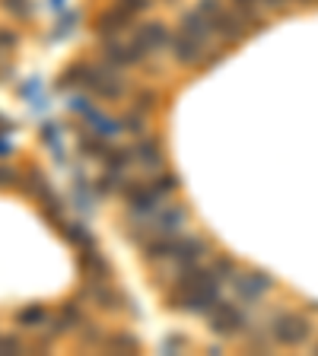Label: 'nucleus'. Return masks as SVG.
I'll list each match as a JSON object with an SVG mask.
<instances>
[{"instance_id": "nucleus-2", "label": "nucleus", "mask_w": 318, "mask_h": 356, "mask_svg": "<svg viewBox=\"0 0 318 356\" xmlns=\"http://www.w3.org/2000/svg\"><path fill=\"white\" fill-rule=\"evenodd\" d=\"M122 197L124 204H128V210L134 213L137 220H150L153 213L162 207V191L156 188L153 182H140V178H131V182L122 185Z\"/></svg>"}, {"instance_id": "nucleus-32", "label": "nucleus", "mask_w": 318, "mask_h": 356, "mask_svg": "<svg viewBox=\"0 0 318 356\" xmlns=\"http://www.w3.org/2000/svg\"><path fill=\"white\" fill-rule=\"evenodd\" d=\"M144 118H147V115H140V112H134V108H131V115H122V118H118V124H122V130H128V134L140 137V134L147 130Z\"/></svg>"}, {"instance_id": "nucleus-8", "label": "nucleus", "mask_w": 318, "mask_h": 356, "mask_svg": "<svg viewBox=\"0 0 318 356\" xmlns=\"http://www.w3.org/2000/svg\"><path fill=\"white\" fill-rule=\"evenodd\" d=\"M76 271L83 280H112V267L102 258V251L96 245H86V248H76Z\"/></svg>"}, {"instance_id": "nucleus-5", "label": "nucleus", "mask_w": 318, "mask_h": 356, "mask_svg": "<svg viewBox=\"0 0 318 356\" xmlns=\"http://www.w3.org/2000/svg\"><path fill=\"white\" fill-rule=\"evenodd\" d=\"M147 48L137 45V42H131V45H122L118 38H112V42H102V61L112 64V67L124 70V67H137V64L147 61Z\"/></svg>"}, {"instance_id": "nucleus-24", "label": "nucleus", "mask_w": 318, "mask_h": 356, "mask_svg": "<svg viewBox=\"0 0 318 356\" xmlns=\"http://www.w3.org/2000/svg\"><path fill=\"white\" fill-rule=\"evenodd\" d=\"M102 350H106V353H137V350H140V344H137L128 331H115V334H108V337H106Z\"/></svg>"}, {"instance_id": "nucleus-31", "label": "nucleus", "mask_w": 318, "mask_h": 356, "mask_svg": "<svg viewBox=\"0 0 318 356\" xmlns=\"http://www.w3.org/2000/svg\"><path fill=\"white\" fill-rule=\"evenodd\" d=\"M0 10L16 19H29L32 16V0H0Z\"/></svg>"}, {"instance_id": "nucleus-12", "label": "nucleus", "mask_w": 318, "mask_h": 356, "mask_svg": "<svg viewBox=\"0 0 318 356\" xmlns=\"http://www.w3.org/2000/svg\"><path fill=\"white\" fill-rule=\"evenodd\" d=\"M207 248H210V245H207V239H201V235H178L172 261L178 264V271H182V267L197 264V261L207 255Z\"/></svg>"}, {"instance_id": "nucleus-4", "label": "nucleus", "mask_w": 318, "mask_h": 356, "mask_svg": "<svg viewBox=\"0 0 318 356\" xmlns=\"http://www.w3.org/2000/svg\"><path fill=\"white\" fill-rule=\"evenodd\" d=\"M207 325H210V331L217 334V337H239L242 334V328H245V315H242V309L239 305H233V303H223L220 299V305L207 315Z\"/></svg>"}, {"instance_id": "nucleus-13", "label": "nucleus", "mask_w": 318, "mask_h": 356, "mask_svg": "<svg viewBox=\"0 0 318 356\" xmlns=\"http://www.w3.org/2000/svg\"><path fill=\"white\" fill-rule=\"evenodd\" d=\"M185 220H188V210H185L182 204H172V207H159L156 213L150 217V229L153 232H162V235H178V229L185 226Z\"/></svg>"}, {"instance_id": "nucleus-40", "label": "nucleus", "mask_w": 318, "mask_h": 356, "mask_svg": "<svg viewBox=\"0 0 318 356\" xmlns=\"http://www.w3.org/2000/svg\"><path fill=\"white\" fill-rule=\"evenodd\" d=\"M76 19H80V16H76V13H67V16H64V19H61V26H58V29H54V38L67 35V32L74 29V23H76Z\"/></svg>"}, {"instance_id": "nucleus-7", "label": "nucleus", "mask_w": 318, "mask_h": 356, "mask_svg": "<svg viewBox=\"0 0 318 356\" xmlns=\"http://www.w3.org/2000/svg\"><path fill=\"white\" fill-rule=\"evenodd\" d=\"M131 26H134V13H128L124 7L115 3V7L102 10V13L96 16V26H92V29H96V35L102 38V42H112V38H118L124 29H131Z\"/></svg>"}, {"instance_id": "nucleus-17", "label": "nucleus", "mask_w": 318, "mask_h": 356, "mask_svg": "<svg viewBox=\"0 0 318 356\" xmlns=\"http://www.w3.org/2000/svg\"><path fill=\"white\" fill-rule=\"evenodd\" d=\"M131 150H134V160L144 169H150V172H159V169L166 166V153H162V144H159L156 137H144V140L137 146H131Z\"/></svg>"}, {"instance_id": "nucleus-30", "label": "nucleus", "mask_w": 318, "mask_h": 356, "mask_svg": "<svg viewBox=\"0 0 318 356\" xmlns=\"http://www.w3.org/2000/svg\"><path fill=\"white\" fill-rule=\"evenodd\" d=\"M233 3H235V13H239L245 23H249V29H261V26H265L261 19H258V13H255V3H258V0H233Z\"/></svg>"}, {"instance_id": "nucleus-42", "label": "nucleus", "mask_w": 318, "mask_h": 356, "mask_svg": "<svg viewBox=\"0 0 318 356\" xmlns=\"http://www.w3.org/2000/svg\"><path fill=\"white\" fill-rule=\"evenodd\" d=\"M54 3H61V0H54Z\"/></svg>"}, {"instance_id": "nucleus-20", "label": "nucleus", "mask_w": 318, "mask_h": 356, "mask_svg": "<svg viewBox=\"0 0 318 356\" xmlns=\"http://www.w3.org/2000/svg\"><path fill=\"white\" fill-rule=\"evenodd\" d=\"M48 315L42 305H26V309H19L13 315V321H16V328H26V331H35V328H45L48 325Z\"/></svg>"}, {"instance_id": "nucleus-41", "label": "nucleus", "mask_w": 318, "mask_h": 356, "mask_svg": "<svg viewBox=\"0 0 318 356\" xmlns=\"http://www.w3.org/2000/svg\"><path fill=\"white\" fill-rule=\"evenodd\" d=\"M10 153H13V146H10L7 140H0V160H3V156H10Z\"/></svg>"}, {"instance_id": "nucleus-23", "label": "nucleus", "mask_w": 318, "mask_h": 356, "mask_svg": "<svg viewBox=\"0 0 318 356\" xmlns=\"http://www.w3.org/2000/svg\"><path fill=\"white\" fill-rule=\"evenodd\" d=\"M48 188H51V185H48V178L42 175V169H29V175H26V178H19V191H23V194H29L32 201H38V197L45 194Z\"/></svg>"}, {"instance_id": "nucleus-29", "label": "nucleus", "mask_w": 318, "mask_h": 356, "mask_svg": "<svg viewBox=\"0 0 318 356\" xmlns=\"http://www.w3.org/2000/svg\"><path fill=\"white\" fill-rule=\"evenodd\" d=\"M210 271L217 273V280L220 283H226V280H235V273H239V264H235L229 255H223V258H217L210 264Z\"/></svg>"}, {"instance_id": "nucleus-27", "label": "nucleus", "mask_w": 318, "mask_h": 356, "mask_svg": "<svg viewBox=\"0 0 318 356\" xmlns=\"http://www.w3.org/2000/svg\"><path fill=\"white\" fill-rule=\"evenodd\" d=\"M131 108L140 115H150L159 108V92L156 90H137L134 99H131Z\"/></svg>"}, {"instance_id": "nucleus-18", "label": "nucleus", "mask_w": 318, "mask_h": 356, "mask_svg": "<svg viewBox=\"0 0 318 356\" xmlns=\"http://www.w3.org/2000/svg\"><path fill=\"white\" fill-rule=\"evenodd\" d=\"M213 32L223 38V42H239V38L249 32V23H245L239 13H229V10H220L213 16Z\"/></svg>"}, {"instance_id": "nucleus-25", "label": "nucleus", "mask_w": 318, "mask_h": 356, "mask_svg": "<svg viewBox=\"0 0 318 356\" xmlns=\"http://www.w3.org/2000/svg\"><path fill=\"white\" fill-rule=\"evenodd\" d=\"M134 160V150H122V146H108V153L102 156V169H112V172H128V162Z\"/></svg>"}, {"instance_id": "nucleus-34", "label": "nucleus", "mask_w": 318, "mask_h": 356, "mask_svg": "<svg viewBox=\"0 0 318 356\" xmlns=\"http://www.w3.org/2000/svg\"><path fill=\"white\" fill-rule=\"evenodd\" d=\"M26 350H29V347H26V344L23 341H19V337H10V334H0V353H26Z\"/></svg>"}, {"instance_id": "nucleus-1", "label": "nucleus", "mask_w": 318, "mask_h": 356, "mask_svg": "<svg viewBox=\"0 0 318 356\" xmlns=\"http://www.w3.org/2000/svg\"><path fill=\"white\" fill-rule=\"evenodd\" d=\"M58 86H80L86 90L92 99H102V102H118V99L128 96V83L122 80L118 67L112 64H90V61H80L74 67L64 70V76L58 80Z\"/></svg>"}, {"instance_id": "nucleus-16", "label": "nucleus", "mask_w": 318, "mask_h": 356, "mask_svg": "<svg viewBox=\"0 0 318 356\" xmlns=\"http://www.w3.org/2000/svg\"><path fill=\"white\" fill-rule=\"evenodd\" d=\"M178 32L197 38V42H204V45L210 42V35H217V32H213V19L204 16L201 10H188V13H182V19H178Z\"/></svg>"}, {"instance_id": "nucleus-26", "label": "nucleus", "mask_w": 318, "mask_h": 356, "mask_svg": "<svg viewBox=\"0 0 318 356\" xmlns=\"http://www.w3.org/2000/svg\"><path fill=\"white\" fill-rule=\"evenodd\" d=\"M76 337H80V344H83V347H90V350L99 347V350H102V344H106L108 334L102 331L99 325H92V321H83V325L76 328Z\"/></svg>"}, {"instance_id": "nucleus-35", "label": "nucleus", "mask_w": 318, "mask_h": 356, "mask_svg": "<svg viewBox=\"0 0 318 356\" xmlns=\"http://www.w3.org/2000/svg\"><path fill=\"white\" fill-rule=\"evenodd\" d=\"M188 347V337L185 334H169L166 341H162V353H182Z\"/></svg>"}, {"instance_id": "nucleus-37", "label": "nucleus", "mask_w": 318, "mask_h": 356, "mask_svg": "<svg viewBox=\"0 0 318 356\" xmlns=\"http://www.w3.org/2000/svg\"><path fill=\"white\" fill-rule=\"evenodd\" d=\"M115 3H118V7H124L128 10V13H144V10H150V3L153 0H115Z\"/></svg>"}, {"instance_id": "nucleus-36", "label": "nucleus", "mask_w": 318, "mask_h": 356, "mask_svg": "<svg viewBox=\"0 0 318 356\" xmlns=\"http://www.w3.org/2000/svg\"><path fill=\"white\" fill-rule=\"evenodd\" d=\"M16 45H19V35L13 29H7V26H0V54H10Z\"/></svg>"}, {"instance_id": "nucleus-39", "label": "nucleus", "mask_w": 318, "mask_h": 356, "mask_svg": "<svg viewBox=\"0 0 318 356\" xmlns=\"http://www.w3.org/2000/svg\"><path fill=\"white\" fill-rule=\"evenodd\" d=\"M10 185H19V175L10 166H0V188H10Z\"/></svg>"}, {"instance_id": "nucleus-10", "label": "nucleus", "mask_w": 318, "mask_h": 356, "mask_svg": "<svg viewBox=\"0 0 318 356\" xmlns=\"http://www.w3.org/2000/svg\"><path fill=\"white\" fill-rule=\"evenodd\" d=\"M169 51H172V58L182 64V67H197V64L204 61L207 45L191 35H185V32H178L175 38H169Z\"/></svg>"}, {"instance_id": "nucleus-28", "label": "nucleus", "mask_w": 318, "mask_h": 356, "mask_svg": "<svg viewBox=\"0 0 318 356\" xmlns=\"http://www.w3.org/2000/svg\"><path fill=\"white\" fill-rule=\"evenodd\" d=\"M86 121L92 124V130H99L102 137H112V134H118L122 130V124H115L112 118H106V115H99L96 108H90V115H86Z\"/></svg>"}, {"instance_id": "nucleus-21", "label": "nucleus", "mask_w": 318, "mask_h": 356, "mask_svg": "<svg viewBox=\"0 0 318 356\" xmlns=\"http://www.w3.org/2000/svg\"><path fill=\"white\" fill-rule=\"evenodd\" d=\"M58 229H61V235H64V239H67L70 245H74V248H86V245H96V239H92V232L83 226V223H67V220H64Z\"/></svg>"}, {"instance_id": "nucleus-9", "label": "nucleus", "mask_w": 318, "mask_h": 356, "mask_svg": "<svg viewBox=\"0 0 318 356\" xmlns=\"http://www.w3.org/2000/svg\"><path fill=\"white\" fill-rule=\"evenodd\" d=\"M233 287H235V293H239V299H242V303L255 305L258 299L271 289V277H267L265 271H245V273H235Z\"/></svg>"}, {"instance_id": "nucleus-15", "label": "nucleus", "mask_w": 318, "mask_h": 356, "mask_svg": "<svg viewBox=\"0 0 318 356\" xmlns=\"http://www.w3.org/2000/svg\"><path fill=\"white\" fill-rule=\"evenodd\" d=\"M175 245H178V235H162V232H153L140 248H144V258L150 264H162V261H172L175 255Z\"/></svg>"}, {"instance_id": "nucleus-6", "label": "nucleus", "mask_w": 318, "mask_h": 356, "mask_svg": "<svg viewBox=\"0 0 318 356\" xmlns=\"http://www.w3.org/2000/svg\"><path fill=\"white\" fill-rule=\"evenodd\" d=\"M309 337V321L303 315H296V312H283L274 319V341L283 344V347H296V344H303Z\"/></svg>"}, {"instance_id": "nucleus-19", "label": "nucleus", "mask_w": 318, "mask_h": 356, "mask_svg": "<svg viewBox=\"0 0 318 356\" xmlns=\"http://www.w3.org/2000/svg\"><path fill=\"white\" fill-rule=\"evenodd\" d=\"M76 146H80L83 156H96V160H102V156L108 153L106 137L99 134V130H86V128L76 130Z\"/></svg>"}, {"instance_id": "nucleus-38", "label": "nucleus", "mask_w": 318, "mask_h": 356, "mask_svg": "<svg viewBox=\"0 0 318 356\" xmlns=\"http://www.w3.org/2000/svg\"><path fill=\"white\" fill-rule=\"evenodd\" d=\"M197 10H201L204 16H210V19H213V16H217V13L223 10V0H197Z\"/></svg>"}, {"instance_id": "nucleus-3", "label": "nucleus", "mask_w": 318, "mask_h": 356, "mask_svg": "<svg viewBox=\"0 0 318 356\" xmlns=\"http://www.w3.org/2000/svg\"><path fill=\"white\" fill-rule=\"evenodd\" d=\"M80 296H83V299H90V303L96 305V309H102V312L134 309V305H131V296H124L112 280H83Z\"/></svg>"}, {"instance_id": "nucleus-14", "label": "nucleus", "mask_w": 318, "mask_h": 356, "mask_svg": "<svg viewBox=\"0 0 318 356\" xmlns=\"http://www.w3.org/2000/svg\"><path fill=\"white\" fill-rule=\"evenodd\" d=\"M134 42H137V45H144L150 54H156L159 48L169 45V29H166V23H159V19L140 23V26L134 29Z\"/></svg>"}, {"instance_id": "nucleus-11", "label": "nucleus", "mask_w": 318, "mask_h": 356, "mask_svg": "<svg viewBox=\"0 0 318 356\" xmlns=\"http://www.w3.org/2000/svg\"><path fill=\"white\" fill-rule=\"evenodd\" d=\"M83 312H80V305L76 303H61L58 305V312H54L51 319H48V334L51 337H61V334H70V331H76V328L83 325Z\"/></svg>"}, {"instance_id": "nucleus-22", "label": "nucleus", "mask_w": 318, "mask_h": 356, "mask_svg": "<svg viewBox=\"0 0 318 356\" xmlns=\"http://www.w3.org/2000/svg\"><path fill=\"white\" fill-rule=\"evenodd\" d=\"M124 185V172H112V169H102V175H99L96 182H92V191H96L99 197H112L115 191H122Z\"/></svg>"}, {"instance_id": "nucleus-33", "label": "nucleus", "mask_w": 318, "mask_h": 356, "mask_svg": "<svg viewBox=\"0 0 318 356\" xmlns=\"http://www.w3.org/2000/svg\"><path fill=\"white\" fill-rule=\"evenodd\" d=\"M153 185H156L162 194H172V191L178 188V175L166 172V169H159V175H153Z\"/></svg>"}]
</instances>
